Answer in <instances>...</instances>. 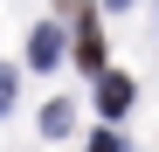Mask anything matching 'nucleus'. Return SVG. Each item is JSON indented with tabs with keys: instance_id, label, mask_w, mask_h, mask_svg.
<instances>
[{
	"instance_id": "obj_1",
	"label": "nucleus",
	"mask_w": 159,
	"mask_h": 152,
	"mask_svg": "<svg viewBox=\"0 0 159 152\" xmlns=\"http://www.w3.org/2000/svg\"><path fill=\"white\" fill-rule=\"evenodd\" d=\"M28 62L35 69H56L62 62V28H56V21H42V28L28 35Z\"/></svg>"
},
{
	"instance_id": "obj_2",
	"label": "nucleus",
	"mask_w": 159,
	"mask_h": 152,
	"mask_svg": "<svg viewBox=\"0 0 159 152\" xmlns=\"http://www.w3.org/2000/svg\"><path fill=\"white\" fill-rule=\"evenodd\" d=\"M97 104H104V118L131 111V83H125V76H104V83H97Z\"/></svg>"
},
{
	"instance_id": "obj_3",
	"label": "nucleus",
	"mask_w": 159,
	"mask_h": 152,
	"mask_svg": "<svg viewBox=\"0 0 159 152\" xmlns=\"http://www.w3.org/2000/svg\"><path fill=\"white\" fill-rule=\"evenodd\" d=\"M76 62H83V69H104V42H97V21H83V42H76Z\"/></svg>"
},
{
	"instance_id": "obj_4",
	"label": "nucleus",
	"mask_w": 159,
	"mask_h": 152,
	"mask_svg": "<svg viewBox=\"0 0 159 152\" xmlns=\"http://www.w3.org/2000/svg\"><path fill=\"white\" fill-rule=\"evenodd\" d=\"M69 124H76V111H69V104H48V111H42V132H48V138H62Z\"/></svg>"
},
{
	"instance_id": "obj_5",
	"label": "nucleus",
	"mask_w": 159,
	"mask_h": 152,
	"mask_svg": "<svg viewBox=\"0 0 159 152\" xmlns=\"http://www.w3.org/2000/svg\"><path fill=\"white\" fill-rule=\"evenodd\" d=\"M90 152H125V138H118V132H97V138H90Z\"/></svg>"
},
{
	"instance_id": "obj_6",
	"label": "nucleus",
	"mask_w": 159,
	"mask_h": 152,
	"mask_svg": "<svg viewBox=\"0 0 159 152\" xmlns=\"http://www.w3.org/2000/svg\"><path fill=\"white\" fill-rule=\"evenodd\" d=\"M14 104V69H0V111Z\"/></svg>"
}]
</instances>
